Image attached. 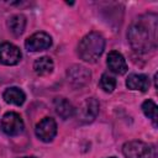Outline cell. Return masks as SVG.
<instances>
[{"mask_svg": "<svg viewBox=\"0 0 158 158\" xmlns=\"http://www.w3.org/2000/svg\"><path fill=\"white\" fill-rule=\"evenodd\" d=\"M157 31H158V16L153 12H148L136 17L128 27L127 38L131 48L139 53L146 54L157 48Z\"/></svg>", "mask_w": 158, "mask_h": 158, "instance_id": "6da1fadb", "label": "cell"}, {"mask_svg": "<svg viewBox=\"0 0 158 158\" xmlns=\"http://www.w3.org/2000/svg\"><path fill=\"white\" fill-rule=\"evenodd\" d=\"M105 49V38L99 32H89L78 44V56L88 63H95Z\"/></svg>", "mask_w": 158, "mask_h": 158, "instance_id": "7a4b0ae2", "label": "cell"}, {"mask_svg": "<svg viewBox=\"0 0 158 158\" xmlns=\"http://www.w3.org/2000/svg\"><path fill=\"white\" fill-rule=\"evenodd\" d=\"M122 153L126 158H156L157 148L143 141H128L122 146Z\"/></svg>", "mask_w": 158, "mask_h": 158, "instance_id": "3957f363", "label": "cell"}, {"mask_svg": "<svg viewBox=\"0 0 158 158\" xmlns=\"http://www.w3.org/2000/svg\"><path fill=\"white\" fill-rule=\"evenodd\" d=\"M0 128L7 136H19L23 132L25 123L17 112L9 111L1 117Z\"/></svg>", "mask_w": 158, "mask_h": 158, "instance_id": "277c9868", "label": "cell"}, {"mask_svg": "<svg viewBox=\"0 0 158 158\" xmlns=\"http://www.w3.org/2000/svg\"><path fill=\"white\" fill-rule=\"evenodd\" d=\"M99 109V101L95 98H88L79 105L78 109H75L74 114H77V117L81 123H90L96 118Z\"/></svg>", "mask_w": 158, "mask_h": 158, "instance_id": "5b68a950", "label": "cell"}, {"mask_svg": "<svg viewBox=\"0 0 158 158\" xmlns=\"http://www.w3.org/2000/svg\"><path fill=\"white\" fill-rule=\"evenodd\" d=\"M35 133L37 136L38 139H41L42 142H52L53 138L57 135V122L53 117H43L35 128Z\"/></svg>", "mask_w": 158, "mask_h": 158, "instance_id": "8992f818", "label": "cell"}, {"mask_svg": "<svg viewBox=\"0 0 158 158\" xmlns=\"http://www.w3.org/2000/svg\"><path fill=\"white\" fill-rule=\"evenodd\" d=\"M52 46V37L43 31L36 32L31 35L26 41H25V47L28 52H40L48 49Z\"/></svg>", "mask_w": 158, "mask_h": 158, "instance_id": "52a82bcc", "label": "cell"}, {"mask_svg": "<svg viewBox=\"0 0 158 158\" xmlns=\"http://www.w3.org/2000/svg\"><path fill=\"white\" fill-rule=\"evenodd\" d=\"M67 78H68V81L73 86L81 88V86L86 85L90 81L91 73L85 67L79 65V64H75V65H72L67 70Z\"/></svg>", "mask_w": 158, "mask_h": 158, "instance_id": "ba28073f", "label": "cell"}, {"mask_svg": "<svg viewBox=\"0 0 158 158\" xmlns=\"http://www.w3.org/2000/svg\"><path fill=\"white\" fill-rule=\"evenodd\" d=\"M22 53L20 48L10 42H4L0 44V63L4 65H16L20 63Z\"/></svg>", "mask_w": 158, "mask_h": 158, "instance_id": "9c48e42d", "label": "cell"}, {"mask_svg": "<svg viewBox=\"0 0 158 158\" xmlns=\"http://www.w3.org/2000/svg\"><path fill=\"white\" fill-rule=\"evenodd\" d=\"M106 64L109 67V69L111 72H114L115 74L122 75L127 72V63L125 57L117 52V51H111L107 54V59H106Z\"/></svg>", "mask_w": 158, "mask_h": 158, "instance_id": "30bf717a", "label": "cell"}, {"mask_svg": "<svg viewBox=\"0 0 158 158\" xmlns=\"http://www.w3.org/2000/svg\"><path fill=\"white\" fill-rule=\"evenodd\" d=\"M151 81L148 75L146 74H130L128 78L126 79V86L130 90H138L142 93H146L149 89Z\"/></svg>", "mask_w": 158, "mask_h": 158, "instance_id": "8fae6325", "label": "cell"}, {"mask_svg": "<svg viewBox=\"0 0 158 158\" xmlns=\"http://www.w3.org/2000/svg\"><path fill=\"white\" fill-rule=\"evenodd\" d=\"M53 106H54V110H56L57 115L63 120H67V118L72 117L75 112V109L72 105V102L68 99L63 98V96L56 98L53 100Z\"/></svg>", "mask_w": 158, "mask_h": 158, "instance_id": "7c38bea8", "label": "cell"}, {"mask_svg": "<svg viewBox=\"0 0 158 158\" xmlns=\"http://www.w3.org/2000/svg\"><path fill=\"white\" fill-rule=\"evenodd\" d=\"M2 98L7 104L21 106L26 100V94L23 93L22 89L17 88V86H10L4 91Z\"/></svg>", "mask_w": 158, "mask_h": 158, "instance_id": "4fadbf2b", "label": "cell"}, {"mask_svg": "<svg viewBox=\"0 0 158 158\" xmlns=\"http://www.w3.org/2000/svg\"><path fill=\"white\" fill-rule=\"evenodd\" d=\"M7 28L10 30V32L19 37L25 31V27H26V17L21 14H17V15H12L9 17L7 20Z\"/></svg>", "mask_w": 158, "mask_h": 158, "instance_id": "5bb4252c", "label": "cell"}, {"mask_svg": "<svg viewBox=\"0 0 158 158\" xmlns=\"http://www.w3.org/2000/svg\"><path fill=\"white\" fill-rule=\"evenodd\" d=\"M53 69H54V63L52 58L47 56L40 57L33 63V70L37 75H48L53 72Z\"/></svg>", "mask_w": 158, "mask_h": 158, "instance_id": "9a60e30c", "label": "cell"}, {"mask_svg": "<svg viewBox=\"0 0 158 158\" xmlns=\"http://www.w3.org/2000/svg\"><path fill=\"white\" fill-rule=\"evenodd\" d=\"M141 107H142V111L146 115V117H148L151 120L152 125L154 127H157V118H158V116H157V105H156V102L153 100L148 99V100L143 101Z\"/></svg>", "mask_w": 158, "mask_h": 158, "instance_id": "2e32d148", "label": "cell"}, {"mask_svg": "<svg viewBox=\"0 0 158 158\" xmlns=\"http://www.w3.org/2000/svg\"><path fill=\"white\" fill-rule=\"evenodd\" d=\"M100 88L105 93H112L116 88V79L109 73H104L100 78Z\"/></svg>", "mask_w": 158, "mask_h": 158, "instance_id": "e0dca14e", "label": "cell"}, {"mask_svg": "<svg viewBox=\"0 0 158 158\" xmlns=\"http://www.w3.org/2000/svg\"><path fill=\"white\" fill-rule=\"evenodd\" d=\"M22 158H37V157H33V156H28V157H22Z\"/></svg>", "mask_w": 158, "mask_h": 158, "instance_id": "ac0fdd59", "label": "cell"}, {"mask_svg": "<svg viewBox=\"0 0 158 158\" xmlns=\"http://www.w3.org/2000/svg\"><path fill=\"white\" fill-rule=\"evenodd\" d=\"M107 158H116V157H107Z\"/></svg>", "mask_w": 158, "mask_h": 158, "instance_id": "d6986e66", "label": "cell"}]
</instances>
